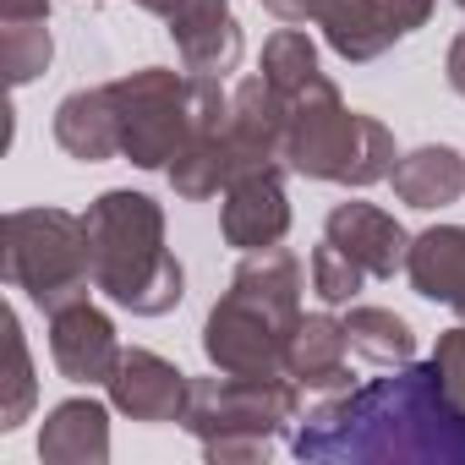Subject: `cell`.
<instances>
[{
    "label": "cell",
    "mask_w": 465,
    "mask_h": 465,
    "mask_svg": "<svg viewBox=\"0 0 465 465\" xmlns=\"http://www.w3.org/2000/svg\"><path fill=\"white\" fill-rule=\"evenodd\" d=\"M302 460H427V465H465V411L443 394L438 367H394V378H372L361 389H340L323 400L302 432Z\"/></svg>",
    "instance_id": "cell-1"
},
{
    "label": "cell",
    "mask_w": 465,
    "mask_h": 465,
    "mask_svg": "<svg viewBox=\"0 0 465 465\" xmlns=\"http://www.w3.org/2000/svg\"><path fill=\"white\" fill-rule=\"evenodd\" d=\"M94 291L137 318H164L186 296V274L164 247V208L143 192H104L88 203Z\"/></svg>",
    "instance_id": "cell-2"
},
{
    "label": "cell",
    "mask_w": 465,
    "mask_h": 465,
    "mask_svg": "<svg viewBox=\"0 0 465 465\" xmlns=\"http://www.w3.org/2000/svg\"><path fill=\"white\" fill-rule=\"evenodd\" d=\"M394 137L383 121L345 110L340 88L329 77H312L296 99H291V121H285V148L280 164L307 175V181H340V186H372L389 181L394 170Z\"/></svg>",
    "instance_id": "cell-3"
},
{
    "label": "cell",
    "mask_w": 465,
    "mask_h": 465,
    "mask_svg": "<svg viewBox=\"0 0 465 465\" xmlns=\"http://www.w3.org/2000/svg\"><path fill=\"white\" fill-rule=\"evenodd\" d=\"M296 411H302L296 378H242L213 367V378H192L181 427L203 443L213 465H236V460H269L274 438L296 421Z\"/></svg>",
    "instance_id": "cell-4"
},
{
    "label": "cell",
    "mask_w": 465,
    "mask_h": 465,
    "mask_svg": "<svg viewBox=\"0 0 465 465\" xmlns=\"http://www.w3.org/2000/svg\"><path fill=\"white\" fill-rule=\"evenodd\" d=\"M0 274L39 312H61L88 296L94 285V247L88 219L72 208H17L0 224Z\"/></svg>",
    "instance_id": "cell-5"
},
{
    "label": "cell",
    "mask_w": 465,
    "mask_h": 465,
    "mask_svg": "<svg viewBox=\"0 0 465 465\" xmlns=\"http://www.w3.org/2000/svg\"><path fill=\"white\" fill-rule=\"evenodd\" d=\"M115 99V126H121V153L137 170H170L175 153L192 143L197 110H192V72L170 66H143L132 77L110 83Z\"/></svg>",
    "instance_id": "cell-6"
},
{
    "label": "cell",
    "mask_w": 465,
    "mask_h": 465,
    "mask_svg": "<svg viewBox=\"0 0 465 465\" xmlns=\"http://www.w3.org/2000/svg\"><path fill=\"white\" fill-rule=\"evenodd\" d=\"M296 323L269 312L263 302L224 291L203 323V351L219 372H242V378H285V334Z\"/></svg>",
    "instance_id": "cell-7"
},
{
    "label": "cell",
    "mask_w": 465,
    "mask_h": 465,
    "mask_svg": "<svg viewBox=\"0 0 465 465\" xmlns=\"http://www.w3.org/2000/svg\"><path fill=\"white\" fill-rule=\"evenodd\" d=\"M432 17V0H340L318 23L329 50L345 61H378L389 45L411 39Z\"/></svg>",
    "instance_id": "cell-8"
},
{
    "label": "cell",
    "mask_w": 465,
    "mask_h": 465,
    "mask_svg": "<svg viewBox=\"0 0 465 465\" xmlns=\"http://www.w3.org/2000/svg\"><path fill=\"white\" fill-rule=\"evenodd\" d=\"M219 230L230 247L242 252H263V247H280L285 230H291V203H285V181H280V164H263V170H247L224 186V208H219Z\"/></svg>",
    "instance_id": "cell-9"
},
{
    "label": "cell",
    "mask_w": 465,
    "mask_h": 465,
    "mask_svg": "<svg viewBox=\"0 0 465 465\" xmlns=\"http://www.w3.org/2000/svg\"><path fill=\"white\" fill-rule=\"evenodd\" d=\"M104 389H110V405L121 416H132V421H181L192 378L175 361H164L159 351L132 345V351H121V361H115Z\"/></svg>",
    "instance_id": "cell-10"
},
{
    "label": "cell",
    "mask_w": 465,
    "mask_h": 465,
    "mask_svg": "<svg viewBox=\"0 0 465 465\" xmlns=\"http://www.w3.org/2000/svg\"><path fill=\"white\" fill-rule=\"evenodd\" d=\"M50 356L61 367L66 383H110L115 361H121V340H115V323L83 296L61 312H50Z\"/></svg>",
    "instance_id": "cell-11"
},
{
    "label": "cell",
    "mask_w": 465,
    "mask_h": 465,
    "mask_svg": "<svg viewBox=\"0 0 465 465\" xmlns=\"http://www.w3.org/2000/svg\"><path fill=\"white\" fill-rule=\"evenodd\" d=\"M323 236L351 252L367 280H394L411 258V236H405V224L394 213H383L378 203H334L329 219H323Z\"/></svg>",
    "instance_id": "cell-12"
},
{
    "label": "cell",
    "mask_w": 465,
    "mask_h": 465,
    "mask_svg": "<svg viewBox=\"0 0 465 465\" xmlns=\"http://www.w3.org/2000/svg\"><path fill=\"white\" fill-rule=\"evenodd\" d=\"M164 23H170L175 55L186 72L224 77L242 66V23L230 12V0H181Z\"/></svg>",
    "instance_id": "cell-13"
},
{
    "label": "cell",
    "mask_w": 465,
    "mask_h": 465,
    "mask_svg": "<svg viewBox=\"0 0 465 465\" xmlns=\"http://www.w3.org/2000/svg\"><path fill=\"white\" fill-rule=\"evenodd\" d=\"M345 356H351V334L329 312H302L296 329L285 334V378H296L302 389H323V394L351 389Z\"/></svg>",
    "instance_id": "cell-14"
},
{
    "label": "cell",
    "mask_w": 465,
    "mask_h": 465,
    "mask_svg": "<svg viewBox=\"0 0 465 465\" xmlns=\"http://www.w3.org/2000/svg\"><path fill=\"white\" fill-rule=\"evenodd\" d=\"M285 121H291V104L263 83V72L247 77V83H236V94H230V143H236V153H242L247 170L280 164Z\"/></svg>",
    "instance_id": "cell-15"
},
{
    "label": "cell",
    "mask_w": 465,
    "mask_h": 465,
    "mask_svg": "<svg viewBox=\"0 0 465 465\" xmlns=\"http://www.w3.org/2000/svg\"><path fill=\"white\" fill-rule=\"evenodd\" d=\"M39 460L45 465H104L110 460V411L94 394L61 400L39 427Z\"/></svg>",
    "instance_id": "cell-16"
},
{
    "label": "cell",
    "mask_w": 465,
    "mask_h": 465,
    "mask_svg": "<svg viewBox=\"0 0 465 465\" xmlns=\"http://www.w3.org/2000/svg\"><path fill=\"white\" fill-rule=\"evenodd\" d=\"M405 274H411L416 296L443 302L465 318V224H432L421 236H411Z\"/></svg>",
    "instance_id": "cell-17"
},
{
    "label": "cell",
    "mask_w": 465,
    "mask_h": 465,
    "mask_svg": "<svg viewBox=\"0 0 465 465\" xmlns=\"http://www.w3.org/2000/svg\"><path fill=\"white\" fill-rule=\"evenodd\" d=\"M55 143L83 159V164H104L121 153V126H115V99L110 83L104 88H77L55 104Z\"/></svg>",
    "instance_id": "cell-18"
},
{
    "label": "cell",
    "mask_w": 465,
    "mask_h": 465,
    "mask_svg": "<svg viewBox=\"0 0 465 465\" xmlns=\"http://www.w3.org/2000/svg\"><path fill=\"white\" fill-rule=\"evenodd\" d=\"M50 0H0V61H6V83L28 88L50 66Z\"/></svg>",
    "instance_id": "cell-19"
},
{
    "label": "cell",
    "mask_w": 465,
    "mask_h": 465,
    "mask_svg": "<svg viewBox=\"0 0 465 465\" xmlns=\"http://www.w3.org/2000/svg\"><path fill=\"white\" fill-rule=\"evenodd\" d=\"M389 181H394L400 203H411V208H443V203H454L465 192V159L449 143H427L416 153H400L394 170H389Z\"/></svg>",
    "instance_id": "cell-20"
},
{
    "label": "cell",
    "mask_w": 465,
    "mask_h": 465,
    "mask_svg": "<svg viewBox=\"0 0 465 465\" xmlns=\"http://www.w3.org/2000/svg\"><path fill=\"white\" fill-rule=\"evenodd\" d=\"M230 291H242L252 302H263L269 312L280 318H302V263L285 252V247H263V252H247L242 269L230 274Z\"/></svg>",
    "instance_id": "cell-21"
},
{
    "label": "cell",
    "mask_w": 465,
    "mask_h": 465,
    "mask_svg": "<svg viewBox=\"0 0 465 465\" xmlns=\"http://www.w3.org/2000/svg\"><path fill=\"white\" fill-rule=\"evenodd\" d=\"M345 334H351V351L367 356L372 367H405L416 356V334L400 312L389 307H351L345 318Z\"/></svg>",
    "instance_id": "cell-22"
},
{
    "label": "cell",
    "mask_w": 465,
    "mask_h": 465,
    "mask_svg": "<svg viewBox=\"0 0 465 465\" xmlns=\"http://www.w3.org/2000/svg\"><path fill=\"white\" fill-rule=\"evenodd\" d=\"M0 334H6V394H0V432H17L39 400V378H34V361H28V340H23V323L17 312L6 307L0 312Z\"/></svg>",
    "instance_id": "cell-23"
},
{
    "label": "cell",
    "mask_w": 465,
    "mask_h": 465,
    "mask_svg": "<svg viewBox=\"0 0 465 465\" xmlns=\"http://www.w3.org/2000/svg\"><path fill=\"white\" fill-rule=\"evenodd\" d=\"M312 77H323V72H318V45H312L302 28H280V34L263 45V83L291 104Z\"/></svg>",
    "instance_id": "cell-24"
},
{
    "label": "cell",
    "mask_w": 465,
    "mask_h": 465,
    "mask_svg": "<svg viewBox=\"0 0 465 465\" xmlns=\"http://www.w3.org/2000/svg\"><path fill=\"white\" fill-rule=\"evenodd\" d=\"M307 274H312V291H318V302H329V307H345V302H356V291H361V280H367V269H361L351 252H340L329 236H323V247L312 252Z\"/></svg>",
    "instance_id": "cell-25"
},
{
    "label": "cell",
    "mask_w": 465,
    "mask_h": 465,
    "mask_svg": "<svg viewBox=\"0 0 465 465\" xmlns=\"http://www.w3.org/2000/svg\"><path fill=\"white\" fill-rule=\"evenodd\" d=\"M432 367H438L443 394L465 411V323L449 329V334H438V345H432Z\"/></svg>",
    "instance_id": "cell-26"
},
{
    "label": "cell",
    "mask_w": 465,
    "mask_h": 465,
    "mask_svg": "<svg viewBox=\"0 0 465 465\" xmlns=\"http://www.w3.org/2000/svg\"><path fill=\"white\" fill-rule=\"evenodd\" d=\"M263 6H269L280 23H323L340 0H263Z\"/></svg>",
    "instance_id": "cell-27"
},
{
    "label": "cell",
    "mask_w": 465,
    "mask_h": 465,
    "mask_svg": "<svg viewBox=\"0 0 465 465\" xmlns=\"http://www.w3.org/2000/svg\"><path fill=\"white\" fill-rule=\"evenodd\" d=\"M443 77H449V88L465 99V34L449 45V61H443Z\"/></svg>",
    "instance_id": "cell-28"
},
{
    "label": "cell",
    "mask_w": 465,
    "mask_h": 465,
    "mask_svg": "<svg viewBox=\"0 0 465 465\" xmlns=\"http://www.w3.org/2000/svg\"><path fill=\"white\" fill-rule=\"evenodd\" d=\"M137 6H143V12H153V17H170L181 0H137Z\"/></svg>",
    "instance_id": "cell-29"
},
{
    "label": "cell",
    "mask_w": 465,
    "mask_h": 465,
    "mask_svg": "<svg viewBox=\"0 0 465 465\" xmlns=\"http://www.w3.org/2000/svg\"><path fill=\"white\" fill-rule=\"evenodd\" d=\"M454 6H460V12H465V0H454Z\"/></svg>",
    "instance_id": "cell-30"
}]
</instances>
